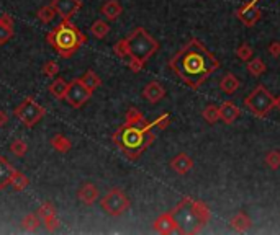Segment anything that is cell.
Listing matches in <instances>:
<instances>
[{"mask_svg":"<svg viewBox=\"0 0 280 235\" xmlns=\"http://www.w3.org/2000/svg\"><path fill=\"white\" fill-rule=\"evenodd\" d=\"M218 67L220 61L197 38H192L169 61V69L192 90H198Z\"/></svg>","mask_w":280,"mask_h":235,"instance_id":"obj_1","label":"cell"},{"mask_svg":"<svg viewBox=\"0 0 280 235\" xmlns=\"http://www.w3.org/2000/svg\"><path fill=\"white\" fill-rule=\"evenodd\" d=\"M151 121H146L141 126L123 124L112 136L113 144L128 157L130 160H138L147 147L152 145L156 134L152 132Z\"/></svg>","mask_w":280,"mask_h":235,"instance_id":"obj_2","label":"cell"},{"mask_svg":"<svg viewBox=\"0 0 280 235\" xmlns=\"http://www.w3.org/2000/svg\"><path fill=\"white\" fill-rule=\"evenodd\" d=\"M177 224V233L182 235H195L210 221V209L205 202L193 198H184L179 204L170 211Z\"/></svg>","mask_w":280,"mask_h":235,"instance_id":"obj_3","label":"cell"},{"mask_svg":"<svg viewBox=\"0 0 280 235\" xmlns=\"http://www.w3.org/2000/svg\"><path fill=\"white\" fill-rule=\"evenodd\" d=\"M46 41L56 49L59 57L71 59L87 43V36L71 20H61L59 25L48 33Z\"/></svg>","mask_w":280,"mask_h":235,"instance_id":"obj_4","label":"cell"},{"mask_svg":"<svg viewBox=\"0 0 280 235\" xmlns=\"http://www.w3.org/2000/svg\"><path fill=\"white\" fill-rule=\"evenodd\" d=\"M128 48H130V57L138 59L139 62L146 64L151 56H154L156 51L159 49V43L147 33L143 26H138L131 31V35L126 38ZM128 57V59H130Z\"/></svg>","mask_w":280,"mask_h":235,"instance_id":"obj_5","label":"cell"},{"mask_svg":"<svg viewBox=\"0 0 280 235\" xmlns=\"http://www.w3.org/2000/svg\"><path fill=\"white\" fill-rule=\"evenodd\" d=\"M244 105L254 116L266 118L267 114H270L272 109L275 108V98L264 85H258V87L244 98Z\"/></svg>","mask_w":280,"mask_h":235,"instance_id":"obj_6","label":"cell"},{"mask_svg":"<svg viewBox=\"0 0 280 235\" xmlns=\"http://www.w3.org/2000/svg\"><path fill=\"white\" fill-rule=\"evenodd\" d=\"M131 202L123 190L120 188H113L108 191L104 198H100V208H102L108 216L112 217H120L130 209Z\"/></svg>","mask_w":280,"mask_h":235,"instance_id":"obj_7","label":"cell"},{"mask_svg":"<svg viewBox=\"0 0 280 235\" xmlns=\"http://www.w3.org/2000/svg\"><path fill=\"white\" fill-rule=\"evenodd\" d=\"M46 114V108L40 105L35 98H25L21 103L15 108V116L18 118L21 124H25L27 128H33L40 123Z\"/></svg>","mask_w":280,"mask_h":235,"instance_id":"obj_8","label":"cell"},{"mask_svg":"<svg viewBox=\"0 0 280 235\" xmlns=\"http://www.w3.org/2000/svg\"><path fill=\"white\" fill-rule=\"evenodd\" d=\"M92 93L85 85L82 83L81 78H75V80L69 82V87H67V92H66V101L72 108H81L84 106L87 101L90 100Z\"/></svg>","mask_w":280,"mask_h":235,"instance_id":"obj_9","label":"cell"},{"mask_svg":"<svg viewBox=\"0 0 280 235\" xmlns=\"http://www.w3.org/2000/svg\"><path fill=\"white\" fill-rule=\"evenodd\" d=\"M236 17H238V20L243 23L244 26L252 28L256 23L261 20L262 12L259 10V7L256 5V2L252 0V2H247V4L239 7L238 12H236Z\"/></svg>","mask_w":280,"mask_h":235,"instance_id":"obj_10","label":"cell"},{"mask_svg":"<svg viewBox=\"0 0 280 235\" xmlns=\"http://www.w3.org/2000/svg\"><path fill=\"white\" fill-rule=\"evenodd\" d=\"M51 5L61 20H71L82 9V0H53Z\"/></svg>","mask_w":280,"mask_h":235,"instance_id":"obj_11","label":"cell"},{"mask_svg":"<svg viewBox=\"0 0 280 235\" xmlns=\"http://www.w3.org/2000/svg\"><path fill=\"white\" fill-rule=\"evenodd\" d=\"M36 214L41 219V224H44L46 230L54 232L59 227V219L56 216V208H54L53 202H43V204L38 208Z\"/></svg>","mask_w":280,"mask_h":235,"instance_id":"obj_12","label":"cell"},{"mask_svg":"<svg viewBox=\"0 0 280 235\" xmlns=\"http://www.w3.org/2000/svg\"><path fill=\"white\" fill-rule=\"evenodd\" d=\"M152 229L154 232H158L161 235H170V233H175L177 232V224L174 221V216L172 213H164L161 214L156 221L152 222Z\"/></svg>","mask_w":280,"mask_h":235,"instance_id":"obj_13","label":"cell"},{"mask_svg":"<svg viewBox=\"0 0 280 235\" xmlns=\"http://www.w3.org/2000/svg\"><path fill=\"white\" fill-rule=\"evenodd\" d=\"M170 170L175 171L177 175H185V173H189V171L193 168V159L189 155V154H177L172 160H170Z\"/></svg>","mask_w":280,"mask_h":235,"instance_id":"obj_14","label":"cell"},{"mask_svg":"<svg viewBox=\"0 0 280 235\" xmlns=\"http://www.w3.org/2000/svg\"><path fill=\"white\" fill-rule=\"evenodd\" d=\"M143 97L146 101H149V103H159V101L166 97V89L162 87L159 82H149L143 89Z\"/></svg>","mask_w":280,"mask_h":235,"instance_id":"obj_15","label":"cell"},{"mask_svg":"<svg viewBox=\"0 0 280 235\" xmlns=\"http://www.w3.org/2000/svg\"><path fill=\"white\" fill-rule=\"evenodd\" d=\"M218 109H220V121L224 124H233L241 116L239 106H236V103H233V101H224L218 106Z\"/></svg>","mask_w":280,"mask_h":235,"instance_id":"obj_16","label":"cell"},{"mask_svg":"<svg viewBox=\"0 0 280 235\" xmlns=\"http://www.w3.org/2000/svg\"><path fill=\"white\" fill-rule=\"evenodd\" d=\"M13 26H15V23H13L12 15H9V13L0 15V46L7 44L13 38V33H15Z\"/></svg>","mask_w":280,"mask_h":235,"instance_id":"obj_17","label":"cell"},{"mask_svg":"<svg viewBox=\"0 0 280 235\" xmlns=\"http://www.w3.org/2000/svg\"><path fill=\"white\" fill-rule=\"evenodd\" d=\"M77 196H79V199L85 206H92L93 202L98 199V188L93 183H84L81 186L79 193H77Z\"/></svg>","mask_w":280,"mask_h":235,"instance_id":"obj_18","label":"cell"},{"mask_svg":"<svg viewBox=\"0 0 280 235\" xmlns=\"http://www.w3.org/2000/svg\"><path fill=\"white\" fill-rule=\"evenodd\" d=\"M100 13H102L108 21H115L118 20L120 15L123 13V7L118 0H107L102 5V9H100Z\"/></svg>","mask_w":280,"mask_h":235,"instance_id":"obj_19","label":"cell"},{"mask_svg":"<svg viewBox=\"0 0 280 235\" xmlns=\"http://www.w3.org/2000/svg\"><path fill=\"white\" fill-rule=\"evenodd\" d=\"M15 173V168L12 167V163L0 155V190H5L7 186H10L12 177Z\"/></svg>","mask_w":280,"mask_h":235,"instance_id":"obj_20","label":"cell"},{"mask_svg":"<svg viewBox=\"0 0 280 235\" xmlns=\"http://www.w3.org/2000/svg\"><path fill=\"white\" fill-rule=\"evenodd\" d=\"M230 225H231V229L233 230H236V232H247L249 229H251V225H252V221H251V217H249L246 213H243V211H239V213H236L235 216L231 217V221H230Z\"/></svg>","mask_w":280,"mask_h":235,"instance_id":"obj_21","label":"cell"},{"mask_svg":"<svg viewBox=\"0 0 280 235\" xmlns=\"http://www.w3.org/2000/svg\"><path fill=\"white\" fill-rule=\"evenodd\" d=\"M239 89V78L235 75V74H224L221 77V80H220V90L223 93H226V95H233L236 90Z\"/></svg>","mask_w":280,"mask_h":235,"instance_id":"obj_22","label":"cell"},{"mask_svg":"<svg viewBox=\"0 0 280 235\" xmlns=\"http://www.w3.org/2000/svg\"><path fill=\"white\" fill-rule=\"evenodd\" d=\"M69 87V82H66L62 77H58L56 80H53V83L49 85V92L54 98L58 100H64L66 98V92Z\"/></svg>","mask_w":280,"mask_h":235,"instance_id":"obj_23","label":"cell"},{"mask_svg":"<svg viewBox=\"0 0 280 235\" xmlns=\"http://www.w3.org/2000/svg\"><path fill=\"white\" fill-rule=\"evenodd\" d=\"M51 145L54 151H58L61 154H66L69 152L72 149V142L69 140L64 134H56V136H53L51 139Z\"/></svg>","mask_w":280,"mask_h":235,"instance_id":"obj_24","label":"cell"},{"mask_svg":"<svg viewBox=\"0 0 280 235\" xmlns=\"http://www.w3.org/2000/svg\"><path fill=\"white\" fill-rule=\"evenodd\" d=\"M81 80H82V83L90 92H95L100 87V85H102V80H100V77L95 72H93V70H85L84 75L81 77Z\"/></svg>","mask_w":280,"mask_h":235,"instance_id":"obj_25","label":"cell"},{"mask_svg":"<svg viewBox=\"0 0 280 235\" xmlns=\"http://www.w3.org/2000/svg\"><path fill=\"white\" fill-rule=\"evenodd\" d=\"M146 123L144 114L139 111L138 108H130L124 116V124H130V126H141Z\"/></svg>","mask_w":280,"mask_h":235,"instance_id":"obj_26","label":"cell"},{"mask_svg":"<svg viewBox=\"0 0 280 235\" xmlns=\"http://www.w3.org/2000/svg\"><path fill=\"white\" fill-rule=\"evenodd\" d=\"M90 33L97 39H104L108 33H110V25L105 20H95L90 26Z\"/></svg>","mask_w":280,"mask_h":235,"instance_id":"obj_27","label":"cell"},{"mask_svg":"<svg viewBox=\"0 0 280 235\" xmlns=\"http://www.w3.org/2000/svg\"><path fill=\"white\" fill-rule=\"evenodd\" d=\"M246 69H247V72L251 74V75H254V77H261L264 72H266L267 66L264 64V61H262V59H259V57H252L251 61H247Z\"/></svg>","mask_w":280,"mask_h":235,"instance_id":"obj_28","label":"cell"},{"mask_svg":"<svg viewBox=\"0 0 280 235\" xmlns=\"http://www.w3.org/2000/svg\"><path fill=\"white\" fill-rule=\"evenodd\" d=\"M54 17H58V13H56V10H54V7L51 4L41 7V9L38 10V13H36V18L40 20L41 23H44V25L51 23L54 20Z\"/></svg>","mask_w":280,"mask_h":235,"instance_id":"obj_29","label":"cell"},{"mask_svg":"<svg viewBox=\"0 0 280 235\" xmlns=\"http://www.w3.org/2000/svg\"><path fill=\"white\" fill-rule=\"evenodd\" d=\"M201 118L208 123V124H216L220 121V109L216 105H207L201 111Z\"/></svg>","mask_w":280,"mask_h":235,"instance_id":"obj_30","label":"cell"},{"mask_svg":"<svg viewBox=\"0 0 280 235\" xmlns=\"http://www.w3.org/2000/svg\"><path fill=\"white\" fill-rule=\"evenodd\" d=\"M12 186H13V190H17V191H23L25 188L30 185V178L25 175V173H21V171H17L15 170V173H13V177H12V183H10Z\"/></svg>","mask_w":280,"mask_h":235,"instance_id":"obj_31","label":"cell"},{"mask_svg":"<svg viewBox=\"0 0 280 235\" xmlns=\"http://www.w3.org/2000/svg\"><path fill=\"white\" fill-rule=\"evenodd\" d=\"M41 224V219L38 217V214H28L25 216V219L21 221V227L25 229L27 232H35L38 230V227Z\"/></svg>","mask_w":280,"mask_h":235,"instance_id":"obj_32","label":"cell"},{"mask_svg":"<svg viewBox=\"0 0 280 235\" xmlns=\"http://www.w3.org/2000/svg\"><path fill=\"white\" fill-rule=\"evenodd\" d=\"M236 57L239 61H251L254 57V49L251 48V44H247V43H241L238 46V49H236Z\"/></svg>","mask_w":280,"mask_h":235,"instance_id":"obj_33","label":"cell"},{"mask_svg":"<svg viewBox=\"0 0 280 235\" xmlns=\"http://www.w3.org/2000/svg\"><path fill=\"white\" fill-rule=\"evenodd\" d=\"M113 52L116 54V57H120V59H128L130 57V48H128L126 38H123V39H120V41L115 43Z\"/></svg>","mask_w":280,"mask_h":235,"instance_id":"obj_34","label":"cell"},{"mask_svg":"<svg viewBox=\"0 0 280 235\" xmlns=\"http://www.w3.org/2000/svg\"><path fill=\"white\" fill-rule=\"evenodd\" d=\"M10 152L13 155H17V157H23L28 152V145L23 139H15L13 142L10 144Z\"/></svg>","mask_w":280,"mask_h":235,"instance_id":"obj_35","label":"cell"},{"mask_svg":"<svg viewBox=\"0 0 280 235\" xmlns=\"http://www.w3.org/2000/svg\"><path fill=\"white\" fill-rule=\"evenodd\" d=\"M151 124H152V128L159 129V131H164V129L169 128V124H170V114L169 113L161 114V116L156 118L154 121H151Z\"/></svg>","mask_w":280,"mask_h":235,"instance_id":"obj_36","label":"cell"},{"mask_svg":"<svg viewBox=\"0 0 280 235\" xmlns=\"http://www.w3.org/2000/svg\"><path fill=\"white\" fill-rule=\"evenodd\" d=\"M266 165L272 170L280 168V152L278 151H270L266 155Z\"/></svg>","mask_w":280,"mask_h":235,"instance_id":"obj_37","label":"cell"},{"mask_svg":"<svg viewBox=\"0 0 280 235\" xmlns=\"http://www.w3.org/2000/svg\"><path fill=\"white\" fill-rule=\"evenodd\" d=\"M43 74L46 77H56L59 74V66H58V62H54V61H48L46 64L43 66Z\"/></svg>","mask_w":280,"mask_h":235,"instance_id":"obj_38","label":"cell"},{"mask_svg":"<svg viewBox=\"0 0 280 235\" xmlns=\"http://www.w3.org/2000/svg\"><path fill=\"white\" fill-rule=\"evenodd\" d=\"M267 51H269V54L272 57H280V43L278 41H272L270 44H269V48H267Z\"/></svg>","mask_w":280,"mask_h":235,"instance_id":"obj_39","label":"cell"},{"mask_svg":"<svg viewBox=\"0 0 280 235\" xmlns=\"http://www.w3.org/2000/svg\"><path fill=\"white\" fill-rule=\"evenodd\" d=\"M7 123H9V114H7L5 111H2V109H0V128L5 126Z\"/></svg>","mask_w":280,"mask_h":235,"instance_id":"obj_40","label":"cell"},{"mask_svg":"<svg viewBox=\"0 0 280 235\" xmlns=\"http://www.w3.org/2000/svg\"><path fill=\"white\" fill-rule=\"evenodd\" d=\"M275 108H277L278 111H280V95H278V97L275 98Z\"/></svg>","mask_w":280,"mask_h":235,"instance_id":"obj_41","label":"cell"}]
</instances>
